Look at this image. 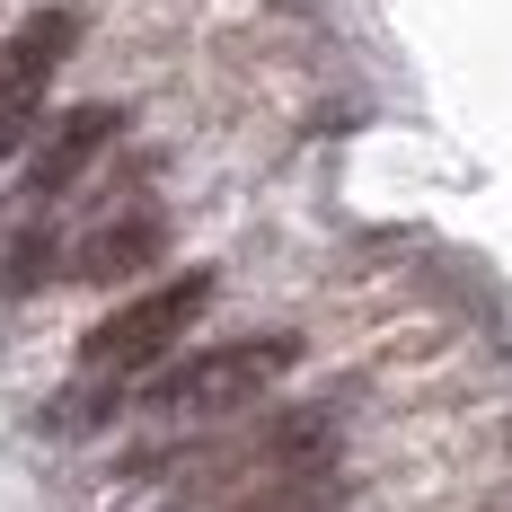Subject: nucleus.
Listing matches in <instances>:
<instances>
[{
    "mask_svg": "<svg viewBox=\"0 0 512 512\" xmlns=\"http://www.w3.org/2000/svg\"><path fill=\"white\" fill-rule=\"evenodd\" d=\"M292 371H301V336H230V345H204V354L151 371L142 407L177 415V424H204V415L256 407V398H265L274 380H292Z\"/></svg>",
    "mask_w": 512,
    "mask_h": 512,
    "instance_id": "f257e3e1",
    "label": "nucleus"
},
{
    "mask_svg": "<svg viewBox=\"0 0 512 512\" xmlns=\"http://www.w3.org/2000/svg\"><path fill=\"white\" fill-rule=\"evenodd\" d=\"M212 309V274H168V283H151L142 301H124L115 318H98L89 327V345H80V371L89 380H133L142 362H159L195 318Z\"/></svg>",
    "mask_w": 512,
    "mask_h": 512,
    "instance_id": "f03ea898",
    "label": "nucleus"
},
{
    "mask_svg": "<svg viewBox=\"0 0 512 512\" xmlns=\"http://www.w3.org/2000/svg\"><path fill=\"white\" fill-rule=\"evenodd\" d=\"M71 45H80V18H71V9H36V18L0 45V159L36 133V106H45V89H53V71H62Z\"/></svg>",
    "mask_w": 512,
    "mask_h": 512,
    "instance_id": "7ed1b4c3",
    "label": "nucleus"
},
{
    "mask_svg": "<svg viewBox=\"0 0 512 512\" xmlns=\"http://www.w3.org/2000/svg\"><path fill=\"white\" fill-rule=\"evenodd\" d=\"M115 124H124L115 106H80V115H62V124L45 133V151L27 159V186H18V195H27V204H53V195H71V186L89 177V159L115 142Z\"/></svg>",
    "mask_w": 512,
    "mask_h": 512,
    "instance_id": "20e7f679",
    "label": "nucleus"
},
{
    "mask_svg": "<svg viewBox=\"0 0 512 512\" xmlns=\"http://www.w3.org/2000/svg\"><path fill=\"white\" fill-rule=\"evenodd\" d=\"M159 248H168V221L159 212H124V221H106V230H89L71 248V274L80 283H124L133 265H159Z\"/></svg>",
    "mask_w": 512,
    "mask_h": 512,
    "instance_id": "39448f33",
    "label": "nucleus"
},
{
    "mask_svg": "<svg viewBox=\"0 0 512 512\" xmlns=\"http://www.w3.org/2000/svg\"><path fill=\"white\" fill-rule=\"evenodd\" d=\"M336 495H345L336 468H301V477H274V486H256V495H239V504H221V512H318V504H336Z\"/></svg>",
    "mask_w": 512,
    "mask_h": 512,
    "instance_id": "423d86ee",
    "label": "nucleus"
}]
</instances>
